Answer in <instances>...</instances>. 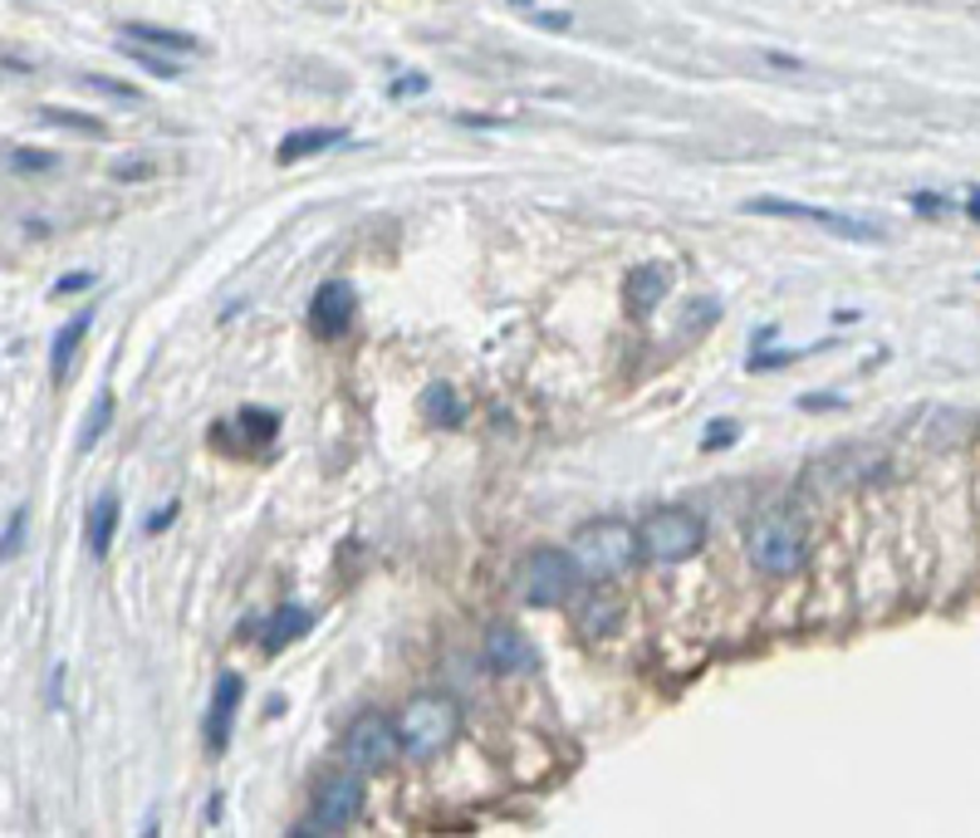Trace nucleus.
I'll list each match as a JSON object with an SVG mask.
<instances>
[{"instance_id":"nucleus-7","label":"nucleus","mask_w":980,"mask_h":838,"mask_svg":"<svg viewBox=\"0 0 980 838\" xmlns=\"http://www.w3.org/2000/svg\"><path fill=\"white\" fill-rule=\"evenodd\" d=\"M750 216H785V221H809V226H824L843 241H882V231L863 216H843V211H824V206H805V202H789V196H755L746 202Z\"/></svg>"},{"instance_id":"nucleus-24","label":"nucleus","mask_w":980,"mask_h":838,"mask_svg":"<svg viewBox=\"0 0 980 838\" xmlns=\"http://www.w3.org/2000/svg\"><path fill=\"white\" fill-rule=\"evenodd\" d=\"M10 162H16L20 172H54V168H59V158H54V152H40V148H20Z\"/></svg>"},{"instance_id":"nucleus-4","label":"nucleus","mask_w":980,"mask_h":838,"mask_svg":"<svg viewBox=\"0 0 980 838\" xmlns=\"http://www.w3.org/2000/svg\"><path fill=\"white\" fill-rule=\"evenodd\" d=\"M339 750H344V760L353 765V770L373 775V770H387V765L403 755V736H397V721L383 711H358L353 721L344 726V736H339Z\"/></svg>"},{"instance_id":"nucleus-12","label":"nucleus","mask_w":980,"mask_h":838,"mask_svg":"<svg viewBox=\"0 0 980 838\" xmlns=\"http://www.w3.org/2000/svg\"><path fill=\"white\" fill-rule=\"evenodd\" d=\"M667 290H671V270L667 265H637L633 275L623 280V310H628L633 319L653 314L657 304L667 300Z\"/></svg>"},{"instance_id":"nucleus-9","label":"nucleus","mask_w":980,"mask_h":838,"mask_svg":"<svg viewBox=\"0 0 980 838\" xmlns=\"http://www.w3.org/2000/svg\"><path fill=\"white\" fill-rule=\"evenodd\" d=\"M353 314H358V290L348 280H324L310 300V329L314 339H344Z\"/></svg>"},{"instance_id":"nucleus-20","label":"nucleus","mask_w":980,"mask_h":838,"mask_svg":"<svg viewBox=\"0 0 980 838\" xmlns=\"http://www.w3.org/2000/svg\"><path fill=\"white\" fill-rule=\"evenodd\" d=\"M109 422H113V393H103L99 403H93V412H89V422H84V436H79V452H89L93 442H99L103 432H109Z\"/></svg>"},{"instance_id":"nucleus-6","label":"nucleus","mask_w":980,"mask_h":838,"mask_svg":"<svg viewBox=\"0 0 980 838\" xmlns=\"http://www.w3.org/2000/svg\"><path fill=\"white\" fill-rule=\"evenodd\" d=\"M578 588V564L569 549H535L525 564H519V594H525V604L535 608H554L564 604Z\"/></svg>"},{"instance_id":"nucleus-3","label":"nucleus","mask_w":980,"mask_h":838,"mask_svg":"<svg viewBox=\"0 0 980 838\" xmlns=\"http://www.w3.org/2000/svg\"><path fill=\"white\" fill-rule=\"evenodd\" d=\"M397 736H403V750L412 755V760H432V755H442L456 736H462V706H456V696H446V691L412 696V701L403 706V716H397Z\"/></svg>"},{"instance_id":"nucleus-19","label":"nucleus","mask_w":980,"mask_h":838,"mask_svg":"<svg viewBox=\"0 0 980 838\" xmlns=\"http://www.w3.org/2000/svg\"><path fill=\"white\" fill-rule=\"evenodd\" d=\"M118 50H123L128 59H133L138 69H148L152 79H182V64H176V59H162L158 50H148V44H133V40H123V44H118Z\"/></svg>"},{"instance_id":"nucleus-16","label":"nucleus","mask_w":980,"mask_h":838,"mask_svg":"<svg viewBox=\"0 0 980 838\" xmlns=\"http://www.w3.org/2000/svg\"><path fill=\"white\" fill-rule=\"evenodd\" d=\"M118 34H123V40L148 44V50H168L172 59H176V54H196V50H202V44H196L192 34H182V30H162V26H148V20H138V26H123Z\"/></svg>"},{"instance_id":"nucleus-13","label":"nucleus","mask_w":980,"mask_h":838,"mask_svg":"<svg viewBox=\"0 0 980 838\" xmlns=\"http://www.w3.org/2000/svg\"><path fill=\"white\" fill-rule=\"evenodd\" d=\"M310 623H314V613H310V608H294V604L275 608L265 623H260V647H265L270 657H275V653H285V647L294 643V637H304V633H310Z\"/></svg>"},{"instance_id":"nucleus-21","label":"nucleus","mask_w":980,"mask_h":838,"mask_svg":"<svg viewBox=\"0 0 980 838\" xmlns=\"http://www.w3.org/2000/svg\"><path fill=\"white\" fill-rule=\"evenodd\" d=\"M40 118H44V123H54V128H74V133L103 138V123H99V118H89V113H69V109H40Z\"/></svg>"},{"instance_id":"nucleus-10","label":"nucleus","mask_w":980,"mask_h":838,"mask_svg":"<svg viewBox=\"0 0 980 838\" xmlns=\"http://www.w3.org/2000/svg\"><path fill=\"white\" fill-rule=\"evenodd\" d=\"M241 701H245V677H241V672H221V677H216V691H211V711H206V746L216 750V755L226 750Z\"/></svg>"},{"instance_id":"nucleus-31","label":"nucleus","mask_w":980,"mask_h":838,"mask_svg":"<svg viewBox=\"0 0 980 838\" xmlns=\"http://www.w3.org/2000/svg\"><path fill=\"white\" fill-rule=\"evenodd\" d=\"M966 216H971L976 226H980V192H976V196H966Z\"/></svg>"},{"instance_id":"nucleus-15","label":"nucleus","mask_w":980,"mask_h":838,"mask_svg":"<svg viewBox=\"0 0 980 838\" xmlns=\"http://www.w3.org/2000/svg\"><path fill=\"white\" fill-rule=\"evenodd\" d=\"M422 417H427V427H436V432L462 427L466 407H462V397H456V387L452 383H432L427 393H422Z\"/></svg>"},{"instance_id":"nucleus-1","label":"nucleus","mask_w":980,"mask_h":838,"mask_svg":"<svg viewBox=\"0 0 980 838\" xmlns=\"http://www.w3.org/2000/svg\"><path fill=\"white\" fill-rule=\"evenodd\" d=\"M746 554L760 574L770 578H789L805 569L809 559V529L799 521L795 505H770L746 525Z\"/></svg>"},{"instance_id":"nucleus-11","label":"nucleus","mask_w":980,"mask_h":838,"mask_svg":"<svg viewBox=\"0 0 980 838\" xmlns=\"http://www.w3.org/2000/svg\"><path fill=\"white\" fill-rule=\"evenodd\" d=\"M486 663L495 672H535L539 653H535V643H529L519 628H511V623H495V628L486 633Z\"/></svg>"},{"instance_id":"nucleus-5","label":"nucleus","mask_w":980,"mask_h":838,"mask_svg":"<svg viewBox=\"0 0 980 838\" xmlns=\"http://www.w3.org/2000/svg\"><path fill=\"white\" fill-rule=\"evenodd\" d=\"M637 535H643V554L677 564V559H691L706 545V521L696 511H687V505H663V511L647 515Z\"/></svg>"},{"instance_id":"nucleus-28","label":"nucleus","mask_w":980,"mask_h":838,"mask_svg":"<svg viewBox=\"0 0 980 838\" xmlns=\"http://www.w3.org/2000/svg\"><path fill=\"white\" fill-rule=\"evenodd\" d=\"M89 89H103V93H113V99H123V103H133L138 99V89H128V84H113V79H89Z\"/></svg>"},{"instance_id":"nucleus-14","label":"nucleus","mask_w":980,"mask_h":838,"mask_svg":"<svg viewBox=\"0 0 980 838\" xmlns=\"http://www.w3.org/2000/svg\"><path fill=\"white\" fill-rule=\"evenodd\" d=\"M339 143H344V128H294L290 138H280L275 158L290 168V162L319 158V152H329V148H339Z\"/></svg>"},{"instance_id":"nucleus-25","label":"nucleus","mask_w":980,"mask_h":838,"mask_svg":"<svg viewBox=\"0 0 980 838\" xmlns=\"http://www.w3.org/2000/svg\"><path fill=\"white\" fill-rule=\"evenodd\" d=\"M613 623H618V608H613L608 598H598L594 613H588V618H584V628H588V633H608Z\"/></svg>"},{"instance_id":"nucleus-17","label":"nucleus","mask_w":980,"mask_h":838,"mask_svg":"<svg viewBox=\"0 0 980 838\" xmlns=\"http://www.w3.org/2000/svg\"><path fill=\"white\" fill-rule=\"evenodd\" d=\"M89 324H93V314H89V310H79L74 319H64V324H59V334H54V353H50V373H54V383L69 373V363H74L79 344H84Z\"/></svg>"},{"instance_id":"nucleus-27","label":"nucleus","mask_w":980,"mask_h":838,"mask_svg":"<svg viewBox=\"0 0 980 838\" xmlns=\"http://www.w3.org/2000/svg\"><path fill=\"white\" fill-rule=\"evenodd\" d=\"M79 290H93V270H74V275H64V280H59V285L50 290V294L59 300V294H79Z\"/></svg>"},{"instance_id":"nucleus-29","label":"nucleus","mask_w":980,"mask_h":838,"mask_svg":"<svg viewBox=\"0 0 980 838\" xmlns=\"http://www.w3.org/2000/svg\"><path fill=\"white\" fill-rule=\"evenodd\" d=\"M176 511H182V505H176V501H168V505H162V511H158V515H152V521H148V529H152V535H162V529H168V525L176 521Z\"/></svg>"},{"instance_id":"nucleus-23","label":"nucleus","mask_w":980,"mask_h":838,"mask_svg":"<svg viewBox=\"0 0 980 838\" xmlns=\"http://www.w3.org/2000/svg\"><path fill=\"white\" fill-rule=\"evenodd\" d=\"M20 539H26V511H16V515H10V525L0 529V564H6V559H16Z\"/></svg>"},{"instance_id":"nucleus-26","label":"nucleus","mask_w":980,"mask_h":838,"mask_svg":"<svg viewBox=\"0 0 980 838\" xmlns=\"http://www.w3.org/2000/svg\"><path fill=\"white\" fill-rule=\"evenodd\" d=\"M736 442V422H711L701 436V452H716V446H730Z\"/></svg>"},{"instance_id":"nucleus-22","label":"nucleus","mask_w":980,"mask_h":838,"mask_svg":"<svg viewBox=\"0 0 980 838\" xmlns=\"http://www.w3.org/2000/svg\"><path fill=\"white\" fill-rule=\"evenodd\" d=\"M241 427H251V432H245V436H251V442H260V446H265V442H270V436H275V432H280V417H275V412H260V407H245V412H241Z\"/></svg>"},{"instance_id":"nucleus-8","label":"nucleus","mask_w":980,"mask_h":838,"mask_svg":"<svg viewBox=\"0 0 980 838\" xmlns=\"http://www.w3.org/2000/svg\"><path fill=\"white\" fill-rule=\"evenodd\" d=\"M358 814H363V780L358 775H334V780H324L314 789L310 819H304L300 834H339V829H348Z\"/></svg>"},{"instance_id":"nucleus-2","label":"nucleus","mask_w":980,"mask_h":838,"mask_svg":"<svg viewBox=\"0 0 980 838\" xmlns=\"http://www.w3.org/2000/svg\"><path fill=\"white\" fill-rule=\"evenodd\" d=\"M569 554L578 564V574L588 578H618L628 574L637 559H643V535L618 521V515H598V521L578 525L574 539H569Z\"/></svg>"},{"instance_id":"nucleus-18","label":"nucleus","mask_w":980,"mask_h":838,"mask_svg":"<svg viewBox=\"0 0 980 838\" xmlns=\"http://www.w3.org/2000/svg\"><path fill=\"white\" fill-rule=\"evenodd\" d=\"M113 535H118V501H113V495H103V501H93V511H89V549H93V559H103V554L113 549Z\"/></svg>"},{"instance_id":"nucleus-30","label":"nucleus","mask_w":980,"mask_h":838,"mask_svg":"<svg viewBox=\"0 0 980 838\" xmlns=\"http://www.w3.org/2000/svg\"><path fill=\"white\" fill-rule=\"evenodd\" d=\"M422 89H427V79H422V74H407L403 84H393V93H397V99H403V93H422Z\"/></svg>"}]
</instances>
